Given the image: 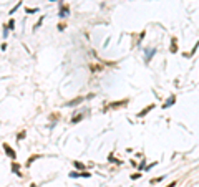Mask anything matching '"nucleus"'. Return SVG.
Returning a JSON list of instances; mask_svg holds the SVG:
<instances>
[{
    "label": "nucleus",
    "mask_w": 199,
    "mask_h": 187,
    "mask_svg": "<svg viewBox=\"0 0 199 187\" xmlns=\"http://www.w3.org/2000/svg\"><path fill=\"white\" fill-rule=\"evenodd\" d=\"M75 166L78 167V169H83V164L82 162H75Z\"/></svg>",
    "instance_id": "3"
},
{
    "label": "nucleus",
    "mask_w": 199,
    "mask_h": 187,
    "mask_svg": "<svg viewBox=\"0 0 199 187\" xmlns=\"http://www.w3.org/2000/svg\"><path fill=\"white\" fill-rule=\"evenodd\" d=\"M3 149H5V152L8 154V156H10V157L15 159V152H13V149H12L10 146H8V144H3Z\"/></svg>",
    "instance_id": "1"
},
{
    "label": "nucleus",
    "mask_w": 199,
    "mask_h": 187,
    "mask_svg": "<svg viewBox=\"0 0 199 187\" xmlns=\"http://www.w3.org/2000/svg\"><path fill=\"white\" fill-rule=\"evenodd\" d=\"M12 170H13V172H15V174H20V172H18V164H13Z\"/></svg>",
    "instance_id": "2"
}]
</instances>
